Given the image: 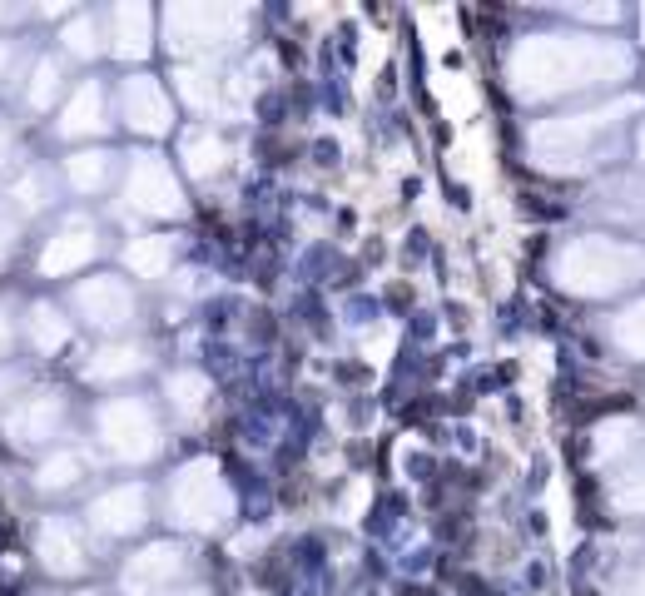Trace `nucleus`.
Returning <instances> with one entry per match:
<instances>
[{
	"label": "nucleus",
	"instance_id": "obj_1",
	"mask_svg": "<svg viewBox=\"0 0 645 596\" xmlns=\"http://www.w3.org/2000/svg\"><path fill=\"white\" fill-rule=\"evenodd\" d=\"M641 269L645 254L631 249L626 239H616V234H581V239L561 244V254H556V274L566 279V289H576L586 298H616L626 289H636Z\"/></svg>",
	"mask_w": 645,
	"mask_h": 596
},
{
	"label": "nucleus",
	"instance_id": "obj_2",
	"mask_svg": "<svg viewBox=\"0 0 645 596\" xmlns=\"http://www.w3.org/2000/svg\"><path fill=\"white\" fill-rule=\"evenodd\" d=\"M606 333H611V343H616L631 363H645V298L641 303H631V308H621L616 323H611Z\"/></svg>",
	"mask_w": 645,
	"mask_h": 596
}]
</instances>
